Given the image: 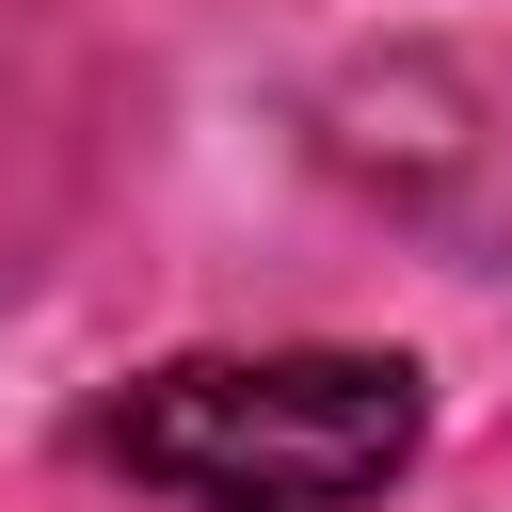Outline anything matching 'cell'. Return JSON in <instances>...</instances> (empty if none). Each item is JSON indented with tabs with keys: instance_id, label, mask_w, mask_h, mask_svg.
Segmentation results:
<instances>
[{
	"instance_id": "1",
	"label": "cell",
	"mask_w": 512,
	"mask_h": 512,
	"mask_svg": "<svg viewBox=\"0 0 512 512\" xmlns=\"http://www.w3.org/2000/svg\"><path fill=\"white\" fill-rule=\"evenodd\" d=\"M416 448L432 400L400 352H176L96 400V464L176 512H368Z\"/></svg>"
}]
</instances>
